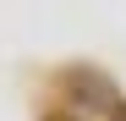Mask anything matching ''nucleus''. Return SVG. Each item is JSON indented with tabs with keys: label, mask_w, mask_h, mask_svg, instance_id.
Segmentation results:
<instances>
[{
	"label": "nucleus",
	"mask_w": 126,
	"mask_h": 121,
	"mask_svg": "<svg viewBox=\"0 0 126 121\" xmlns=\"http://www.w3.org/2000/svg\"><path fill=\"white\" fill-rule=\"evenodd\" d=\"M121 121H126V116H121Z\"/></svg>",
	"instance_id": "f257e3e1"
}]
</instances>
